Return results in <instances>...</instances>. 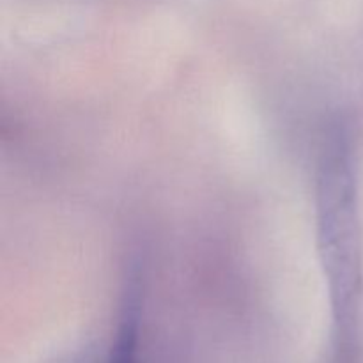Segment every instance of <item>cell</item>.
Listing matches in <instances>:
<instances>
[{"label": "cell", "instance_id": "obj_1", "mask_svg": "<svg viewBox=\"0 0 363 363\" xmlns=\"http://www.w3.org/2000/svg\"><path fill=\"white\" fill-rule=\"evenodd\" d=\"M106 363H138V318L133 303L124 311Z\"/></svg>", "mask_w": 363, "mask_h": 363}]
</instances>
